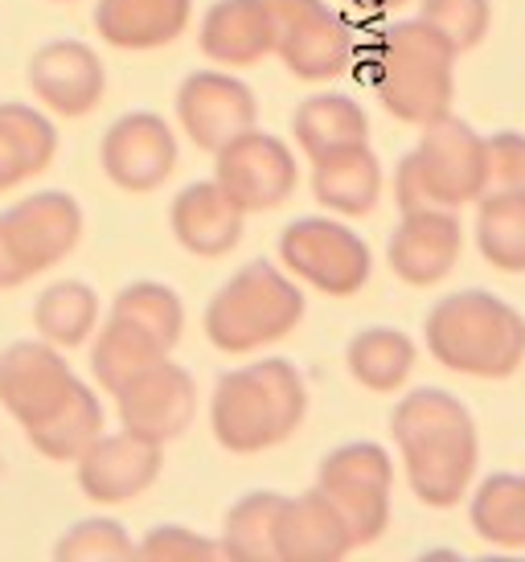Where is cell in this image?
I'll use <instances>...</instances> for the list:
<instances>
[{"instance_id":"cell-1","label":"cell","mask_w":525,"mask_h":562,"mask_svg":"<svg viewBox=\"0 0 525 562\" xmlns=\"http://www.w3.org/2000/svg\"><path fill=\"white\" fill-rule=\"evenodd\" d=\"M390 436L402 452L406 484L423 505L451 509L468 497L477 476V423L456 394L439 386L411 391L390 415Z\"/></svg>"},{"instance_id":"cell-2","label":"cell","mask_w":525,"mask_h":562,"mask_svg":"<svg viewBox=\"0 0 525 562\" xmlns=\"http://www.w3.org/2000/svg\"><path fill=\"white\" fill-rule=\"evenodd\" d=\"M309 415V386L292 361L262 358L217 378L210 398L214 439L234 456H255L295 436Z\"/></svg>"},{"instance_id":"cell-3","label":"cell","mask_w":525,"mask_h":562,"mask_svg":"<svg viewBox=\"0 0 525 562\" xmlns=\"http://www.w3.org/2000/svg\"><path fill=\"white\" fill-rule=\"evenodd\" d=\"M456 58L460 54L427 21H394L373 37L366 79L394 120L423 127L451 111Z\"/></svg>"},{"instance_id":"cell-4","label":"cell","mask_w":525,"mask_h":562,"mask_svg":"<svg viewBox=\"0 0 525 562\" xmlns=\"http://www.w3.org/2000/svg\"><path fill=\"white\" fill-rule=\"evenodd\" d=\"M432 358L468 378H510L525 366V316L484 288L451 292L427 313Z\"/></svg>"},{"instance_id":"cell-5","label":"cell","mask_w":525,"mask_h":562,"mask_svg":"<svg viewBox=\"0 0 525 562\" xmlns=\"http://www.w3.org/2000/svg\"><path fill=\"white\" fill-rule=\"evenodd\" d=\"M304 321V292L279 267L255 259L214 292L205 304V337L222 353H255L283 341Z\"/></svg>"},{"instance_id":"cell-6","label":"cell","mask_w":525,"mask_h":562,"mask_svg":"<svg viewBox=\"0 0 525 562\" xmlns=\"http://www.w3.org/2000/svg\"><path fill=\"white\" fill-rule=\"evenodd\" d=\"M82 238V210L63 189H42L0 210V288H21L58 267Z\"/></svg>"},{"instance_id":"cell-7","label":"cell","mask_w":525,"mask_h":562,"mask_svg":"<svg viewBox=\"0 0 525 562\" xmlns=\"http://www.w3.org/2000/svg\"><path fill=\"white\" fill-rule=\"evenodd\" d=\"M279 259L295 280L312 283L325 296H357L373 271V255L366 238L354 235L345 222L295 218L279 235Z\"/></svg>"},{"instance_id":"cell-8","label":"cell","mask_w":525,"mask_h":562,"mask_svg":"<svg viewBox=\"0 0 525 562\" xmlns=\"http://www.w3.org/2000/svg\"><path fill=\"white\" fill-rule=\"evenodd\" d=\"M214 181L243 214H262L292 198L300 186V169L292 148L279 136L247 127L243 136H234L214 153Z\"/></svg>"},{"instance_id":"cell-9","label":"cell","mask_w":525,"mask_h":562,"mask_svg":"<svg viewBox=\"0 0 525 562\" xmlns=\"http://www.w3.org/2000/svg\"><path fill=\"white\" fill-rule=\"evenodd\" d=\"M115 398L120 423L124 431L139 439H153V443H172L189 431V423L198 415V382L186 366L165 353L160 361H153L144 374H136Z\"/></svg>"},{"instance_id":"cell-10","label":"cell","mask_w":525,"mask_h":562,"mask_svg":"<svg viewBox=\"0 0 525 562\" xmlns=\"http://www.w3.org/2000/svg\"><path fill=\"white\" fill-rule=\"evenodd\" d=\"M99 165L111 186L127 193H153L177 169V136L156 111H127L99 144Z\"/></svg>"},{"instance_id":"cell-11","label":"cell","mask_w":525,"mask_h":562,"mask_svg":"<svg viewBox=\"0 0 525 562\" xmlns=\"http://www.w3.org/2000/svg\"><path fill=\"white\" fill-rule=\"evenodd\" d=\"M415 160L435 205L456 210L484 193V136H477V127L456 120L451 111L423 124Z\"/></svg>"},{"instance_id":"cell-12","label":"cell","mask_w":525,"mask_h":562,"mask_svg":"<svg viewBox=\"0 0 525 562\" xmlns=\"http://www.w3.org/2000/svg\"><path fill=\"white\" fill-rule=\"evenodd\" d=\"M255 115H259L255 91L234 75L193 70L177 87V120L201 153H217L222 144L243 136L247 127H255Z\"/></svg>"},{"instance_id":"cell-13","label":"cell","mask_w":525,"mask_h":562,"mask_svg":"<svg viewBox=\"0 0 525 562\" xmlns=\"http://www.w3.org/2000/svg\"><path fill=\"white\" fill-rule=\"evenodd\" d=\"M160 464H165V448L153 439H139L132 431L99 436L75 460L78 488L94 505H124V501L139 497L144 488H153Z\"/></svg>"},{"instance_id":"cell-14","label":"cell","mask_w":525,"mask_h":562,"mask_svg":"<svg viewBox=\"0 0 525 562\" xmlns=\"http://www.w3.org/2000/svg\"><path fill=\"white\" fill-rule=\"evenodd\" d=\"M78 374L66 366L63 349L49 341H13L0 353V406L21 427L37 423L63 403Z\"/></svg>"},{"instance_id":"cell-15","label":"cell","mask_w":525,"mask_h":562,"mask_svg":"<svg viewBox=\"0 0 525 562\" xmlns=\"http://www.w3.org/2000/svg\"><path fill=\"white\" fill-rule=\"evenodd\" d=\"M30 87L42 99V108H49L54 115H66V120H78V115H91L103 103L108 70H103V58L87 42L58 37V42H46L33 54Z\"/></svg>"},{"instance_id":"cell-16","label":"cell","mask_w":525,"mask_h":562,"mask_svg":"<svg viewBox=\"0 0 525 562\" xmlns=\"http://www.w3.org/2000/svg\"><path fill=\"white\" fill-rule=\"evenodd\" d=\"M463 250V226L448 205H427L402 214L399 231L390 235L387 259L394 276L411 288H432L448 280L451 267L460 263Z\"/></svg>"},{"instance_id":"cell-17","label":"cell","mask_w":525,"mask_h":562,"mask_svg":"<svg viewBox=\"0 0 525 562\" xmlns=\"http://www.w3.org/2000/svg\"><path fill=\"white\" fill-rule=\"evenodd\" d=\"M276 54L295 79L304 82H328L345 75L357 58V33L349 16L328 9L325 0H316L312 9L288 21L276 37Z\"/></svg>"},{"instance_id":"cell-18","label":"cell","mask_w":525,"mask_h":562,"mask_svg":"<svg viewBox=\"0 0 525 562\" xmlns=\"http://www.w3.org/2000/svg\"><path fill=\"white\" fill-rule=\"evenodd\" d=\"M243 222L247 214L226 198V189L217 181H193L172 198L169 226L177 243L189 255L201 259H222L243 243Z\"/></svg>"},{"instance_id":"cell-19","label":"cell","mask_w":525,"mask_h":562,"mask_svg":"<svg viewBox=\"0 0 525 562\" xmlns=\"http://www.w3.org/2000/svg\"><path fill=\"white\" fill-rule=\"evenodd\" d=\"M354 550L345 530V517L325 497V488H312L288 497L276 526V559L279 562H337Z\"/></svg>"},{"instance_id":"cell-20","label":"cell","mask_w":525,"mask_h":562,"mask_svg":"<svg viewBox=\"0 0 525 562\" xmlns=\"http://www.w3.org/2000/svg\"><path fill=\"white\" fill-rule=\"evenodd\" d=\"M198 46L217 66H255L276 54V21L262 0H214L201 16Z\"/></svg>"},{"instance_id":"cell-21","label":"cell","mask_w":525,"mask_h":562,"mask_svg":"<svg viewBox=\"0 0 525 562\" xmlns=\"http://www.w3.org/2000/svg\"><path fill=\"white\" fill-rule=\"evenodd\" d=\"M193 0H99L94 30L115 49H160L189 30Z\"/></svg>"},{"instance_id":"cell-22","label":"cell","mask_w":525,"mask_h":562,"mask_svg":"<svg viewBox=\"0 0 525 562\" xmlns=\"http://www.w3.org/2000/svg\"><path fill=\"white\" fill-rule=\"evenodd\" d=\"M312 193L325 210L345 218L370 214L382 198V165L370 153V140L312 157Z\"/></svg>"},{"instance_id":"cell-23","label":"cell","mask_w":525,"mask_h":562,"mask_svg":"<svg viewBox=\"0 0 525 562\" xmlns=\"http://www.w3.org/2000/svg\"><path fill=\"white\" fill-rule=\"evenodd\" d=\"M25 436H30V443L46 456V460L75 464L78 456L103 436V403H99V394L78 378L63 403L25 427Z\"/></svg>"},{"instance_id":"cell-24","label":"cell","mask_w":525,"mask_h":562,"mask_svg":"<svg viewBox=\"0 0 525 562\" xmlns=\"http://www.w3.org/2000/svg\"><path fill=\"white\" fill-rule=\"evenodd\" d=\"M58 153V127L30 103H0V193L49 169Z\"/></svg>"},{"instance_id":"cell-25","label":"cell","mask_w":525,"mask_h":562,"mask_svg":"<svg viewBox=\"0 0 525 562\" xmlns=\"http://www.w3.org/2000/svg\"><path fill=\"white\" fill-rule=\"evenodd\" d=\"M292 136L295 144L312 157L345 148V144H366L370 140V120L357 108L349 94H309L292 115Z\"/></svg>"},{"instance_id":"cell-26","label":"cell","mask_w":525,"mask_h":562,"mask_svg":"<svg viewBox=\"0 0 525 562\" xmlns=\"http://www.w3.org/2000/svg\"><path fill=\"white\" fill-rule=\"evenodd\" d=\"M169 349L153 341L144 328H136L132 321H120V316H108V325L99 328V337L91 345V374L108 394H120L132 378L144 374Z\"/></svg>"},{"instance_id":"cell-27","label":"cell","mask_w":525,"mask_h":562,"mask_svg":"<svg viewBox=\"0 0 525 562\" xmlns=\"http://www.w3.org/2000/svg\"><path fill=\"white\" fill-rule=\"evenodd\" d=\"M349 374L373 394H394L415 370V341L399 328H361L345 349Z\"/></svg>"},{"instance_id":"cell-28","label":"cell","mask_w":525,"mask_h":562,"mask_svg":"<svg viewBox=\"0 0 525 562\" xmlns=\"http://www.w3.org/2000/svg\"><path fill=\"white\" fill-rule=\"evenodd\" d=\"M33 328H37L42 341L58 345V349H78L99 328L94 288L82 280L49 283L46 292L33 300Z\"/></svg>"},{"instance_id":"cell-29","label":"cell","mask_w":525,"mask_h":562,"mask_svg":"<svg viewBox=\"0 0 525 562\" xmlns=\"http://www.w3.org/2000/svg\"><path fill=\"white\" fill-rule=\"evenodd\" d=\"M468 521L489 547L525 550V476L496 472L489 481H480L468 505Z\"/></svg>"},{"instance_id":"cell-30","label":"cell","mask_w":525,"mask_h":562,"mask_svg":"<svg viewBox=\"0 0 525 562\" xmlns=\"http://www.w3.org/2000/svg\"><path fill=\"white\" fill-rule=\"evenodd\" d=\"M477 247L496 271H525V189L477 198Z\"/></svg>"},{"instance_id":"cell-31","label":"cell","mask_w":525,"mask_h":562,"mask_svg":"<svg viewBox=\"0 0 525 562\" xmlns=\"http://www.w3.org/2000/svg\"><path fill=\"white\" fill-rule=\"evenodd\" d=\"M279 493H247L234 501L226 521H222V559L238 562H279L276 559V526L283 509Z\"/></svg>"},{"instance_id":"cell-32","label":"cell","mask_w":525,"mask_h":562,"mask_svg":"<svg viewBox=\"0 0 525 562\" xmlns=\"http://www.w3.org/2000/svg\"><path fill=\"white\" fill-rule=\"evenodd\" d=\"M111 316L132 321L136 328H144L153 341H160L172 353V345L181 341L186 333V304L181 296L156 280H136L120 288V296L111 300Z\"/></svg>"},{"instance_id":"cell-33","label":"cell","mask_w":525,"mask_h":562,"mask_svg":"<svg viewBox=\"0 0 525 562\" xmlns=\"http://www.w3.org/2000/svg\"><path fill=\"white\" fill-rule=\"evenodd\" d=\"M325 488V497L337 505V514L345 517V530L357 547L378 542L390 526V488L382 484H316Z\"/></svg>"},{"instance_id":"cell-34","label":"cell","mask_w":525,"mask_h":562,"mask_svg":"<svg viewBox=\"0 0 525 562\" xmlns=\"http://www.w3.org/2000/svg\"><path fill=\"white\" fill-rule=\"evenodd\" d=\"M58 562H120L136 559V542L127 538V530L111 517H82L70 530L58 538L54 547Z\"/></svg>"},{"instance_id":"cell-35","label":"cell","mask_w":525,"mask_h":562,"mask_svg":"<svg viewBox=\"0 0 525 562\" xmlns=\"http://www.w3.org/2000/svg\"><path fill=\"white\" fill-rule=\"evenodd\" d=\"M418 21H427L456 54H468L484 42L493 25V4L489 0H423Z\"/></svg>"},{"instance_id":"cell-36","label":"cell","mask_w":525,"mask_h":562,"mask_svg":"<svg viewBox=\"0 0 525 562\" xmlns=\"http://www.w3.org/2000/svg\"><path fill=\"white\" fill-rule=\"evenodd\" d=\"M316 484H382V488H390L394 484V464H390L387 448L361 439V443H345L337 452H328L321 460Z\"/></svg>"},{"instance_id":"cell-37","label":"cell","mask_w":525,"mask_h":562,"mask_svg":"<svg viewBox=\"0 0 525 562\" xmlns=\"http://www.w3.org/2000/svg\"><path fill=\"white\" fill-rule=\"evenodd\" d=\"M136 559H156V562H193V559H222V547L201 538L189 526H156L148 538L136 547Z\"/></svg>"},{"instance_id":"cell-38","label":"cell","mask_w":525,"mask_h":562,"mask_svg":"<svg viewBox=\"0 0 525 562\" xmlns=\"http://www.w3.org/2000/svg\"><path fill=\"white\" fill-rule=\"evenodd\" d=\"M525 189V136L496 132L484 140V193Z\"/></svg>"},{"instance_id":"cell-39","label":"cell","mask_w":525,"mask_h":562,"mask_svg":"<svg viewBox=\"0 0 525 562\" xmlns=\"http://www.w3.org/2000/svg\"><path fill=\"white\" fill-rule=\"evenodd\" d=\"M394 202H399L402 214L435 205L432 193H427V181H423V172H418L415 153H406V157L399 160V172H394Z\"/></svg>"},{"instance_id":"cell-40","label":"cell","mask_w":525,"mask_h":562,"mask_svg":"<svg viewBox=\"0 0 525 562\" xmlns=\"http://www.w3.org/2000/svg\"><path fill=\"white\" fill-rule=\"evenodd\" d=\"M345 4H354L361 13H387V9H399L406 0H345Z\"/></svg>"}]
</instances>
